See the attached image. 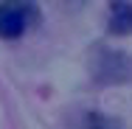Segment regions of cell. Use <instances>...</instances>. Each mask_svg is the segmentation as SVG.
<instances>
[{"mask_svg":"<svg viewBox=\"0 0 132 129\" xmlns=\"http://www.w3.org/2000/svg\"><path fill=\"white\" fill-rule=\"evenodd\" d=\"M129 76H132V62L124 51L104 48V51L96 53V59H93V79L98 84H121Z\"/></svg>","mask_w":132,"mask_h":129,"instance_id":"1","label":"cell"},{"mask_svg":"<svg viewBox=\"0 0 132 129\" xmlns=\"http://www.w3.org/2000/svg\"><path fill=\"white\" fill-rule=\"evenodd\" d=\"M37 20H39V8L31 3H0V39L23 37V31Z\"/></svg>","mask_w":132,"mask_h":129,"instance_id":"2","label":"cell"},{"mask_svg":"<svg viewBox=\"0 0 132 129\" xmlns=\"http://www.w3.org/2000/svg\"><path fill=\"white\" fill-rule=\"evenodd\" d=\"M107 28L110 34H132V3H112Z\"/></svg>","mask_w":132,"mask_h":129,"instance_id":"3","label":"cell"},{"mask_svg":"<svg viewBox=\"0 0 132 129\" xmlns=\"http://www.w3.org/2000/svg\"><path fill=\"white\" fill-rule=\"evenodd\" d=\"M79 129H118V121L107 118V115H98V112H87L81 118Z\"/></svg>","mask_w":132,"mask_h":129,"instance_id":"4","label":"cell"}]
</instances>
